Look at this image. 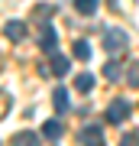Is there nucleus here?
I'll return each instance as SVG.
<instances>
[{
  "instance_id": "2",
  "label": "nucleus",
  "mask_w": 139,
  "mask_h": 146,
  "mask_svg": "<svg viewBox=\"0 0 139 146\" xmlns=\"http://www.w3.org/2000/svg\"><path fill=\"white\" fill-rule=\"evenodd\" d=\"M129 101H123V98H113L107 104V123H123V120H129Z\"/></svg>"
},
{
  "instance_id": "13",
  "label": "nucleus",
  "mask_w": 139,
  "mask_h": 146,
  "mask_svg": "<svg viewBox=\"0 0 139 146\" xmlns=\"http://www.w3.org/2000/svg\"><path fill=\"white\" fill-rule=\"evenodd\" d=\"M71 52H74V58H81V62H88V58H91V46H88V42H84V39H78Z\"/></svg>"
},
{
  "instance_id": "4",
  "label": "nucleus",
  "mask_w": 139,
  "mask_h": 146,
  "mask_svg": "<svg viewBox=\"0 0 139 146\" xmlns=\"http://www.w3.org/2000/svg\"><path fill=\"white\" fill-rule=\"evenodd\" d=\"M65 136V127H62V120H45V123H42V140H62Z\"/></svg>"
},
{
  "instance_id": "1",
  "label": "nucleus",
  "mask_w": 139,
  "mask_h": 146,
  "mask_svg": "<svg viewBox=\"0 0 139 146\" xmlns=\"http://www.w3.org/2000/svg\"><path fill=\"white\" fill-rule=\"evenodd\" d=\"M126 46H129V36L120 26H107L103 29V49H107V52H126Z\"/></svg>"
},
{
  "instance_id": "9",
  "label": "nucleus",
  "mask_w": 139,
  "mask_h": 146,
  "mask_svg": "<svg viewBox=\"0 0 139 146\" xmlns=\"http://www.w3.org/2000/svg\"><path fill=\"white\" fill-rule=\"evenodd\" d=\"M68 68H71V65H68L65 55H55V52H52V68H49L52 75H68Z\"/></svg>"
},
{
  "instance_id": "14",
  "label": "nucleus",
  "mask_w": 139,
  "mask_h": 146,
  "mask_svg": "<svg viewBox=\"0 0 139 146\" xmlns=\"http://www.w3.org/2000/svg\"><path fill=\"white\" fill-rule=\"evenodd\" d=\"M126 84H129V88H139V62H129V68H126Z\"/></svg>"
},
{
  "instance_id": "12",
  "label": "nucleus",
  "mask_w": 139,
  "mask_h": 146,
  "mask_svg": "<svg viewBox=\"0 0 139 146\" xmlns=\"http://www.w3.org/2000/svg\"><path fill=\"white\" fill-rule=\"evenodd\" d=\"M39 136H42V133L23 130V133H16V136H13V143H23V146H36V143H39Z\"/></svg>"
},
{
  "instance_id": "8",
  "label": "nucleus",
  "mask_w": 139,
  "mask_h": 146,
  "mask_svg": "<svg viewBox=\"0 0 139 146\" xmlns=\"http://www.w3.org/2000/svg\"><path fill=\"white\" fill-rule=\"evenodd\" d=\"M120 75H123L120 62H117V58H110V62L103 65V78H107V81H120Z\"/></svg>"
},
{
  "instance_id": "15",
  "label": "nucleus",
  "mask_w": 139,
  "mask_h": 146,
  "mask_svg": "<svg viewBox=\"0 0 139 146\" xmlns=\"http://www.w3.org/2000/svg\"><path fill=\"white\" fill-rule=\"evenodd\" d=\"M74 88H78V91H91V88H94V75H88V72L78 75V78H74Z\"/></svg>"
},
{
  "instance_id": "5",
  "label": "nucleus",
  "mask_w": 139,
  "mask_h": 146,
  "mask_svg": "<svg viewBox=\"0 0 139 146\" xmlns=\"http://www.w3.org/2000/svg\"><path fill=\"white\" fill-rule=\"evenodd\" d=\"M3 36H7V39H13V42H23V39H26V23L10 20V23L3 26Z\"/></svg>"
},
{
  "instance_id": "17",
  "label": "nucleus",
  "mask_w": 139,
  "mask_h": 146,
  "mask_svg": "<svg viewBox=\"0 0 139 146\" xmlns=\"http://www.w3.org/2000/svg\"><path fill=\"white\" fill-rule=\"evenodd\" d=\"M120 143H139V133H126V136H123Z\"/></svg>"
},
{
  "instance_id": "10",
  "label": "nucleus",
  "mask_w": 139,
  "mask_h": 146,
  "mask_svg": "<svg viewBox=\"0 0 139 146\" xmlns=\"http://www.w3.org/2000/svg\"><path fill=\"white\" fill-rule=\"evenodd\" d=\"M97 7H100V0H74V10H78V13H84V16L97 13Z\"/></svg>"
},
{
  "instance_id": "11",
  "label": "nucleus",
  "mask_w": 139,
  "mask_h": 146,
  "mask_svg": "<svg viewBox=\"0 0 139 146\" xmlns=\"http://www.w3.org/2000/svg\"><path fill=\"white\" fill-rule=\"evenodd\" d=\"M52 13H55V7H52V3H39L36 10H32V16H36L39 23H49V20H52Z\"/></svg>"
},
{
  "instance_id": "7",
  "label": "nucleus",
  "mask_w": 139,
  "mask_h": 146,
  "mask_svg": "<svg viewBox=\"0 0 139 146\" xmlns=\"http://www.w3.org/2000/svg\"><path fill=\"white\" fill-rule=\"evenodd\" d=\"M52 104H55L58 114H65V110H68V88H55V94H52Z\"/></svg>"
},
{
  "instance_id": "3",
  "label": "nucleus",
  "mask_w": 139,
  "mask_h": 146,
  "mask_svg": "<svg viewBox=\"0 0 139 146\" xmlns=\"http://www.w3.org/2000/svg\"><path fill=\"white\" fill-rule=\"evenodd\" d=\"M81 143H103V127L100 123H84L81 133H78Z\"/></svg>"
},
{
  "instance_id": "6",
  "label": "nucleus",
  "mask_w": 139,
  "mask_h": 146,
  "mask_svg": "<svg viewBox=\"0 0 139 146\" xmlns=\"http://www.w3.org/2000/svg\"><path fill=\"white\" fill-rule=\"evenodd\" d=\"M55 29H52V26H42V36H39V46L42 49H45V52H55Z\"/></svg>"
},
{
  "instance_id": "16",
  "label": "nucleus",
  "mask_w": 139,
  "mask_h": 146,
  "mask_svg": "<svg viewBox=\"0 0 139 146\" xmlns=\"http://www.w3.org/2000/svg\"><path fill=\"white\" fill-rule=\"evenodd\" d=\"M7 110H10V94H7V91H0V120L7 117Z\"/></svg>"
}]
</instances>
